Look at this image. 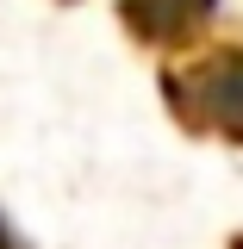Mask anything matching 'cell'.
I'll return each mask as SVG.
<instances>
[{"instance_id":"cell-1","label":"cell","mask_w":243,"mask_h":249,"mask_svg":"<svg viewBox=\"0 0 243 249\" xmlns=\"http://www.w3.org/2000/svg\"><path fill=\"white\" fill-rule=\"evenodd\" d=\"M156 88H162L168 119L187 137L237 150L243 143V31L231 19H212L200 37L162 50Z\"/></svg>"},{"instance_id":"cell-2","label":"cell","mask_w":243,"mask_h":249,"mask_svg":"<svg viewBox=\"0 0 243 249\" xmlns=\"http://www.w3.org/2000/svg\"><path fill=\"white\" fill-rule=\"evenodd\" d=\"M218 19V0H119V25L137 50H175Z\"/></svg>"},{"instance_id":"cell-3","label":"cell","mask_w":243,"mask_h":249,"mask_svg":"<svg viewBox=\"0 0 243 249\" xmlns=\"http://www.w3.org/2000/svg\"><path fill=\"white\" fill-rule=\"evenodd\" d=\"M0 249H25V237L13 231V218H6V212H0Z\"/></svg>"},{"instance_id":"cell-4","label":"cell","mask_w":243,"mask_h":249,"mask_svg":"<svg viewBox=\"0 0 243 249\" xmlns=\"http://www.w3.org/2000/svg\"><path fill=\"white\" fill-rule=\"evenodd\" d=\"M56 6H75V0H56Z\"/></svg>"}]
</instances>
